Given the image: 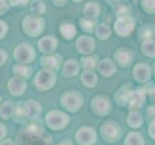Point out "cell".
Here are the masks:
<instances>
[{
	"mask_svg": "<svg viewBox=\"0 0 155 145\" xmlns=\"http://www.w3.org/2000/svg\"><path fill=\"white\" fill-rule=\"evenodd\" d=\"M21 142L23 145H51V138L42 128L35 140V125H32L22 130Z\"/></svg>",
	"mask_w": 155,
	"mask_h": 145,
	"instance_id": "1",
	"label": "cell"
},
{
	"mask_svg": "<svg viewBox=\"0 0 155 145\" xmlns=\"http://www.w3.org/2000/svg\"><path fill=\"white\" fill-rule=\"evenodd\" d=\"M46 124L48 128L53 130H59L64 129L70 121L69 116L60 110H51L46 115Z\"/></svg>",
	"mask_w": 155,
	"mask_h": 145,
	"instance_id": "2",
	"label": "cell"
},
{
	"mask_svg": "<svg viewBox=\"0 0 155 145\" xmlns=\"http://www.w3.org/2000/svg\"><path fill=\"white\" fill-rule=\"evenodd\" d=\"M56 81V76L53 71L43 69L36 75L34 79V85L40 91H46L53 87Z\"/></svg>",
	"mask_w": 155,
	"mask_h": 145,
	"instance_id": "3",
	"label": "cell"
},
{
	"mask_svg": "<svg viewBox=\"0 0 155 145\" xmlns=\"http://www.w3.org/2000/svg\"><path fill=\"white\" fill-rule=\"evenodd\" d=\"M22 28L28 36L37 37L43 33L44 28H45V21L42 18L28 16L23 19Z\"/></svg>",
	"mask_w": 155,
	"mask_h": 145,
	"instance_id": "4",
	"label": "cell"
},
{
	"mask_svg": "<svg viewBox=\"0 0 155 145\" xmlns=\"http://www.w3.org/2000/svg\"><path fill=\"white\" fill-rule=\"evenodd\" d=\"M60 105L66 110L76 112L82 105V97L79 94V92H66L61 96Z\"/></svg>",
	"mask_w": 155,
	"mask_h": 145,
	"instance_id": "5",
	"label": "cell"
},
{
	"mask_svg": "<svg viewBox=\"0 0 155 145\" xmlns=\"http://www.w3.org/2000/svg\"><path fill=\"white\" fill-rule=\"evenodd\" d=\"M14 57L21 64H28L35 58V51L28 44H21L15 48Z\"/></svg>",
	"mask_w": 155,
	"mask_h": 145,
	"instance_id": "6",
	"label": "cell"
},
{
	"mask_svg": "<svg viewBox=\"0 0 155 145\" xmlns=\"http://www.w3.org/2000/svg\"><path fill=\"white\" fill-rule=\"evenodd\" d=\"M102 137L107 141H115L117 140L121 134V130L118 127V125L115 123L107 122L105 123L100 129Z\"/></svg>",
	"mask_w": 155,
	"mask_h": 145,
	"instance_id": "7",
	"label": "cell"
},
{
	"mask_svg": "<svg viewBox=\"0 0 155 145\" xmlns=\"http://www.w3.org/2000/svg\"><path fill=\"white\" fill-rule=\"evenodd\" d=\"M96 133L89 127H82L76 134V139L80 145H92L96 141Z\"/></svg>",
	"mask_w": 155,
	"mask_h": 145,
	"instance_id": "8",
	"label": "cell"
},
{
	"mask_svg": "<svg viewBox=\"0 0 155 145\" xmlns=\"http://www.w3.org/2000/svg\"><path fill=\"white\" fill-rule=\"evenodd\" d=\"M23 115L27 118L34 120L39 117L42 112V105L36 100H28L22 106Z\"/></svg>",
	"mask_w": 155,
	"mask_h": 145,
	"instance_id": "9",
	"label": "cell"
},
{
	"mask_svg": "<svg viewBox=\"0 0 155 145\" xmlns=\"http://www.w3.org/2000/svg\"><path fill=\"white\" fill-rule=\"evenodd\" d=\"M8 90L13 96H21L26 90V82L23 80V79L15 76L11 79L8 82Z\"/></svg>",
	"mask_w": 155,
	"mask_h": 145,
	"instance_id": "10",
	"label": "cell"
},
{
	"mask_svg": "<svg viewBox=\"0 0 155 145\" xmlns=\"http://www.w3.org/2000/svg\"><path fill=\"white\" fill-rule=\"evenodd\" d=\"M38 47L43 53H45V54H51V53H52L56 50L57 40L54 37L46 36L38 42Z\"/></svg>",
	"mask_w": 155,
	"mask_h": 145,
	"instance_id": "11",
	"label": "cell"
},
{
	"mask_svg": "<svg viewBox=\"0 0 155 145\" xmlns=\"http://www.w3.org/2000/svg\"><path fill=\"white\" fill-rule=\"evenodd\" d=\"M92 109L95 111V113L99 115H105L110 110L108 100L102 98V97H97L92 101Z\"/></svg>",
	"mask_w": 155,
	"mask_h": 145,
	"instance_id": "12",
	"label": "cell"
},
{
	"mask_svg": "<svg viewBox=\"0 0 155 145\" xmlns=\"http://www.w3.org/2000/svg\"><path fill=\"white\" fill-rule=\"evenodd\" d=\"M41 64L45 69L53 71L59 69L60 62L58 60V58L54 55H45L42 58Z\"/></svg>",
	"mask_w": 155,
	"mask_h": 145,
	"instance_id": "13",
	"label": "cell"
},
{
	"mask_svg": "<svg viewBox=\"0 0 155 145\" xmlns=\"http://www.w3.org/2000/svg\"><path fill=\"white\" fill-rule=\"evenodd\" d=\"M128 100L130 101V105L132 108H138L143 104L144 97L140 91L130 92V96H128Z\"/></svg>",
	"mask_w": 155,
	"mask_h": 145,
	"instance_id": "14",
	"label": "cell"
},
{
	"mask_svg": "<svg viewBox=\"0 0 155 145\" xmlns=\"http://www.w3.org/2000/svg\"><path fill=\"white\" fill-rule=\"evenodd\" d=\"M77 48L81 52H90L92 48H94V43H92L88 37H81L79 41H77Z\"/></svg>",
	"mask_w": 155,
	"mask_h": 145,
	"instance_id": "15",
	"label": "cell"
},
{
	"mask_svg": "<svg viewBox=\"0 0 155 145\" xmlns=\"http://www.w3.org/2000/svg\"><path fill=\"white\" fill-rule=\"evenodd\" d=\"M13 72L15 76L21 77V79H29L32 74V69L27 66H24L23 64L15 65L13 67Z\"/></svg>",
	"mask_w": 155,
	"mask_h": 145,
	"instance_id": "16",
	"label": "cell"
},
{
	"mask_svg": "<svg viewBox=\"0 0 155 145\" xmlns=\"http://www.w3.org/2000/svg\"><path fill=\"white\" fill-rule=\"evenodd\" d=\"M15 113V106L11 102H5L0 106V116L4 120H8Z\"/></svg>",
	"mask_w": 155,
	"mask_h": 145,
	"instance_id": "17",
	"label": "cell"
},
{
	"mask_svg": "<svg viewBox=\"0 0 155 145\" xmlns=\"http://www.w3.org/2000/svg\"><path fill=\"white\" fill-rule=\"evenodd\" d=\"M79 72V65L75 60H67L64 64V69H63V74L66 76H76Z\"/></svg>",
	"mask_w": 155,
	"mask_h": 145,
	"instance_id": "18",
	"label": "cell"
},
{
	"mask_svg": "<svg viewBox=\"0 0 155 145\" xmlns=\"http://www.w3.org/2000/svg\"><path fill=\"white\" fill-rule=\"evenodd\" d=\"M45 11H46V6L41 0H34L32 2L30 8V12L32 16L39 17L45 13Z\"/></svg>",
	"mask_w": 155,
	"mask_h": 145,
	"instance_id": "19",
	"label": "cell"
},
{
	"mask_svg": "<svg viewBox=\"0 0 155 145\" xmlns=\"http://www.w3.org/2000/svg\"><path fill=\"white\" fill-rule=\"evenodd\" d=\"M81 80L87 87H94L97 81V77L93 72L86 71L81 76Z\"/></svg>",
	"mask_w": 155,
	"mask_h": 145,
	"instance_id": "20",
	"label": "cell"
},
{
	"mask_svg": "<svg viewBox=\"0 0 155 145\" xmlns=\"http://www.w3.org/2000/svg\"><path fill=\"white\" fill-rule=\"evenodd\" d=\"M60 30H61V34L63 35V37H65L67 40H70V39H72L76 34L75 26L72 25V24H70V23L63 24V25L60 27Z\"/></svg>",
	"mask_w": 155,
	"mask_h": 145,
	"instance_id": "21",
	"label": "cell"
},
{
	"mask_svg": "<svg viewBox=\"0 0 155 145\" xmlns=\"http://www.w3.org/2000/svg\"><path fill=\"white\" fill-rule=\"evenodd\" d=\"M128 123H129L130 127H133V128L140 127L142 124H143L142 115H140V113H137V112L131 113L129 115V118H128Z\"/></svg>",
	"mask_w": 155,
	"mask_h": 145,
	"instance_id": "22",
	"label": "cell"
},
{
	"mask_svg": "<svg viewBox=\"0 0 155 145\" xmlns=\"http://www.w3.org/2000/svg\"><path fill=\"white\" fill-rule=\"evenodd\" d=\"M126 145H143V139L142 135L137 133L130 134L126 138Z\"/></svg>",
	"mask_w": 155,
	"mask_h": 145,
	"instance_id": "23",
	"label": "cell"
},
{
	"mask_svg": "<svg viewBox=\"0 0 155 145\" xmlns=\"http://www.w3.org/2000/svg\"><path fill=\"white\" fill-rule=\"evenodd\" d=\"M7 30H8L7 24L4 21H0V40L5 37V35H6V33H7Z\"/></svg>",
	"mask_w": 155,
	"mask_h": 145,
	"instance_id": "24",
	"label": "cell"
},
{
	"mask_svg": "<svg viewBox=\"0 0 155 145\" xmlns=\"http://www.w3.org/2000/svg\"><path fill=\"white\" fill-rule=\"evenodd\" d=\"M82 64H84V67L86 68V69H92L94 66H95V62L94 60L92 59V58H86L85 60H84V62H82Z\"/></svg>",
	"mask_w": 155,
	"mask_h": 145,
	"instance_id": "25",
	"label": "cell"
},
{
	"mask_svg": "<svg viewBox=\"0 0 155 145\" xmlns=\"http://www.w3.org/2000/svg\"><path fill=\"white\" fill-rule=\"evenodd\" d=\"M9 8L8 1L7 0H0V14H4Z\"/></svg>",
	"mask_w": 155,
	"mask_h": 145,
	"instance_id": "26",
	"label": "cell"
},
{
	"mask_svg": "<svg viewBox=\"0 0 155 145\" xmlns=\"http://www.w3.org/2000/svg\"><path fill=\"white\" fill-rule=\"evenodd\" d=\"M7 52L4 50L0 48V66H2L5 64V62L7 61Z\"/></svg>",
	"mask_w": 155,
	"mask_h": 145,
	"instance_id": "27",
	"label": "cell"
},
{
	"mask_svg": "<svg viewBox=\"0 0 155 145\" xmlns=\"http://www.w3.org/2000/svg\"><path fill=\"white\" fill-rule=\"evenodd\" d=\"M8 1L13 6H19V5H25L29 0H8Z\"/></svg>",
	"mask_w": 155,
	"mask_h": 145,
	"instance_id": "28",
	"label": "cell"
},
{
	"mask_svg": "<svg viewBox=\"0 0 155 145\" xmlns=\"http://www.w3.org/2000/svg\"><path fill=\"white\" fill-rule=\"evenodd\" d=\"M6 134H7L6 126L2 123H0V140H2L5 137H6Z\"/></svg>",
	"mask_w": 155,
	"mask_h": 145,
	"instance_id": "29",
	"label": "cell"
},
{
	"mask_svg": "<svg viewBox=\"0 0 155 145\" xmlns=\"http://www.w3.org/2000/svg\"><path fill=\"white\" fill-rule=\"evenodd\" d=\"M149 132H150V134H151V137L153 138H155V120L152 122V124L150 125Z\"/></svg>",
	"mask_w": 155,
	"mask_h": 145,
	"instance_id": "30",
	"label": "cell"
},
{
	"mask_svg": "<svg viewBox=\"0 0 155 145\" xmlns=\"http://www.w3.org/2000/svg\"><path fill=\"white\" fill-rule=\"evenodd\" d=\"M0 145H16L14 143V141L12 139H10V138H8V139H5V140H3V141L0 143Z\"/></svg>",
	"mask_w": 155,
	"mask_h": 145,
	"instance_id": "31",
	"label": "cell"
},
{
	"mask_svg": "<svg viewBox=\"0 0 155 145\" xmlns=\"http://www.w3.org/2000/svg\"><path fill=\"white\" fill-rule=\"evenodd\" d=\"M52 2L55 5H58V6H61V5H64L66 3V0H52Z\"/></svg>",
	"mask_w": 155,
	"mask_h": 145,
	"instance_id": "32",
	"label": "cell"
},
{
	"mask_svg": "<svg viewBox=\"0 0 155 145\" xmlns=\"http://www.w3.org/2000/svg\"><path fill=\"white\" fill-rule=\"evenodd\" d=\"M57 145H72V143H71V141H69V140H63L62 142H60Z\"/></svg>",
	"mask_w": 155,
	"mask_h": 145,
	"instance_id": "33",
	"label": "cell"
},
{
	"mask_svg": "<svg viewBox=\"0 0 155 145\" xmlns=\"http://www.w3.org/2000/svg\"><path fill=\"white\" fill-rule=\"evenodd\" d=\"M74 1H81V0H74Z\"/></svg>",
	"mask_w": 155,
	"mask_h": 145,
	"instance_id": "34",
	"label": "cell"
},
{
	"mask_svg": "<svg viewBox=\"0 0 155 145\" xmlns=\"http://www.w3.org/2000/svg\"><path fill=\"white\" fill-rule=\"evenodd\" d=\"M0 102H1V96H0Z\"/></svg>",
	"mask_w": 155,
	"mask_h": 145,
	"instance_id": "35",
	"label": "cell"
}]
</instances>
